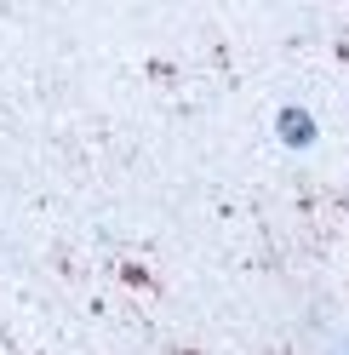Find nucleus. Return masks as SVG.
Masks as SVG:
<instances>
[{
    "label": "nucleus",
    "mask_w": 349,
    "mask_h": 355,
    "mask_svg": "<svg viewBox=\"0 0 349 355\" xmlns=\"http://www.w3.org/2000/svg\"><path fill=\"white\" fill-rule=\"evenodd\" d=\"M275 138H280V149L303 155V149L321 144V126H315V115L303 103H287V109H275Z\"/></svg>",
    "instance_id": "1"
},
{
    "label": "nucleus",
    "mask_w": 349,
    "mask_h": 355,
    "mask_svg": "<svg viewBox=\"0 0 349 355\" xmlns=\"http://www.w3.org/2000/svg\"><path fill=\"white\" fill-rule=\"evenodd\" d=\"M321 355H349V327L343 332H332V338H326V349Z\"/></svg>",
    "instance_id": "2"
}]
</instances>
